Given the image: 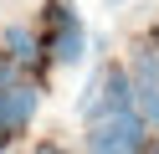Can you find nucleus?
Returning a JSON list of instances; mask_svg holds the SVG:
<instances>
[{"label":"nucleus","mask_w":159,"mask_h":154,"mask_svg":"<svg viewBox=\"0 0 159 154\" xmlns=\"http://www.w3.org/2000/svg\"><path fill=\"white\" fill-rule=\"evenodd\" d=\"M128 77H134V87H159V51L154 46H134Z\"/></svg>","instance_id":"nucleus-6"},{"label":"nucleus","mask_w":159,"mask_h":154,"mask_svg":"<svg viewBox=\"0 0 159 154\" xmlns=\"http://www.w3.org/2000/svg\"><path fill=\"white\" fill-rule=\"evenodd\" d=\"M77 113H82V123L113 118V113H134V77H128V67H98L87 77L82 98H77Z\"/></svg>","instance_id":"nucleus-1"},{"label":"nucleus","mask_w":159,"mask_h":154,"mask_svg":"<svg viewBox=\"0 0 159 154\" xmlns=\"http://www.w3.org/2000/svg\"><path fill=\"white\" fill-rule=\"evenodd\" d=\"M36 154H72V149H62V144H41Z\"/></svg>","instance_id":"nucleus-8"},{"label":"nucleus","mask_w":159,"mask_h":154,"mask_svg":"<svg viewBox=\"0 0 159 154\" xmlns=\"http://www.w3.org/2000/svg\"><path fill=\"white\" fill-rule=\"evenodd\" d=\"M46 51L57 57V67H77V62L87 57V26H82V16H77L67 0H52L46 5Z\"/></svg>","instance_id":"nucleus-3"},{"label":"nucleus","mask_w":159,"mask_h":154,"mask_svg":"<svg viewBox=\"0 0 159 154\" xmlns=\"http://www.w3.org/2000/svg\"><path fill=\"white\" fill-rule=\"evenodd\" d=\"M82 144H87V154H144L149 123L139 118V113H113V118L87 123Z\"/></svg>","instance_id":"nucleus-2"},{"label":"nucleus","mask_w":159,"mask_h":154,"mask_svg":"<svg viewBox=\"0 0 159 154\" xmlns=\"http://www.w3.org/2000/svg\"><path fill=\"white\" fill-rule=\"evenodd\" d=\"M149 46H154V51H159V26H154V41H149Z\"/></svg>","instance_id":"nucleus-9"},{"label":"nucleus","mask_w":159,"mask_h":154,"mask_svg":"<svg viewBox=\"0 0 159 154\" xmlns=\"http://www.w3.org/2000/svg\"><path fill=\"white\" fill-rule=\"evenodd\" d=\"M0 46H5V57H11L16 67H26V62L41 57V36H36L31 26H0Z\"/></svg>","instance_id":"nucleus-5"},{"label":"nucleus","mask_w":159,"mask_h":154,"mask_svg":"<svg viewBox=\"0 0 159 154\" xmlns=\"http://www.w3.org/2000/svg\"><path fill=\"white\" fill-rule=\"evenodd\" d=\"M134 113L149 128H159V87H134Z\"/></svg>","instance_id":"nucleus-7"},{"label":"nucleus","mask_w":159,"mask_h":154,"mask_svg":"<svg viewBox=\"0 0 159 154\" xmlns=\"http://www.w3.org/2000/svg\"><path fill=\"white\" fill-rule=\"evenodd\" d=\"M36 108H41V87H36V82H11V87H0V133L16 144V133L31 128Z\"/></svg>","instance_id":"nucleus-4"}]
</instances>
